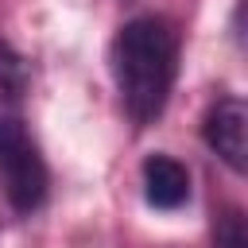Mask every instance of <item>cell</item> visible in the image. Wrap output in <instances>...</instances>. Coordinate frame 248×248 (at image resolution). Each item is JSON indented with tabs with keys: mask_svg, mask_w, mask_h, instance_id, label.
I'll use <instances>...</instances> for the list:
<instances>
[{
	"mask_svg": "<svg viewBox=\"0 0 248 248\" xmlns=\"http://www.w3.org/2000/svg\"><path fill=\"white\" fill-rule=\"evenodd\" d=\"M202 140L225 167L244 174V167H248V108H244V101L221 97L202 120Z\"/></svg>",
	"mask_w": 248,
	"mask_h": 248,
	"instance_id": "3957f363",
	"label": "cell"
},
{
	"mask_svg": "<svg viewBox=\"0 0 248 248\" xmlns=\"http://www.w3.org/2000/svg\"><path fill=\"white\" fill-rule=\"evenodd\" d=\"M27 81H31V74H27L23 54L0 39V105H16L27 93Z\"/></svg>",
	"mask_w": 248,
	"mask_h": 248,
	"instance_id": "5b68a950",
	"label": "cell"
},
{
	"mask_svg": "<svg viewBox=\"0 0 248 248\" xmlns=\"http://www.w3.org/2000/svg\"><path fill=\"white\" fill-rule=\"evenodd\" d=\"M0 186L16 213H35L46 202L50 174L39 155V143L16 116H0Z\"/></svg>",
	"mask_w": 248,
	"mask_h": 248,
	"instance_id": "7a4b0ae2",
	"label": "cell"
},
{
	"mask_svg": "<svg viewBox=\"0 0 248 248\" xmlns=\"http://www.w3.org/2000/svg\"><path fill=\"white\" fill-rule=\"evenodd\" d=\"M178 74V35L163 16H136L112 39V78L128 116L143 128L163 116Z\"/></svg>",
	"mask_w": 248,
	"mask_h": 248,
	"instance_id": "6da1fadb",
	"label": "cell"
},
{
	"mask_svg": "<svg viewBox=\"0 0 248 248\" xmlns=\"http://www.w3.org/2000/svg\"><path fill=\"white\" fill-rule=\"evenodd\" d=\"M143 198L155 209H178L190 198V174L170 155H147L143 159Z\"/></svg>",
	"mask_w": 248,
	"mask_h": 248,
	"instance_id": "277c9868",
	"label": "cell"
},
{
	"mask_svg": "<svg viewBox=\"0 0 248 248\" xmlns=\"http://www.w3.org/2000/svg\"><path fill=\"white\" fill-rule=\"evenodd\" d=\"M213 248H248V229H244L240 209H225V213L217 217V229H213Z\"/></svg>",
	"mask_w": 248,
	"mask_h": 248,
	"instance_id": "8992f818",
	"label": "cell"
}]
</instances>
